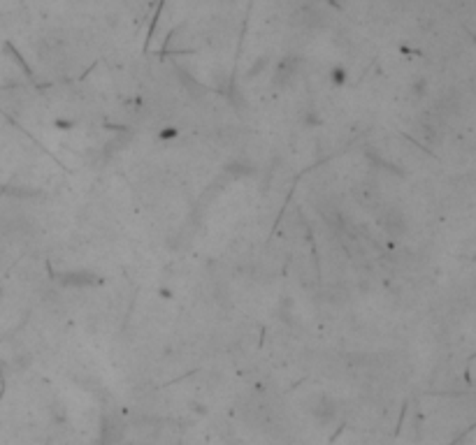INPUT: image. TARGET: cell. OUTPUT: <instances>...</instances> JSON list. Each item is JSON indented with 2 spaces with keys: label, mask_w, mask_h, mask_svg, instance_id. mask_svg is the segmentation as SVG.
Returning a JSON list of instances; mask_svg holds the SVG:
<instances>
[]
</instances>
